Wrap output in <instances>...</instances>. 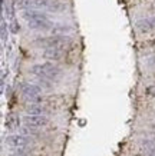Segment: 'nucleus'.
I'll return each instance as SVG.
<instances>
[{
  "mask_svg": "<svg viewBox=\"0 0 155 156\" xmlns=\"http://www.w3.org/2000/svg\"><path fill=\"white\" fill-rule=\"evenodd\" d=\"M5 143L7 146L13 147V149H24L32 143V137L24 136V135H9L5 139Z\"/></svg>",
  "mask_w": 155,
  "mask_h": 156,
  "instance_id": "obj_6",
  "label": "nucleus"
},
{
  "mask_svg": "<svg viewBox=\"0 0 155 156\" xmlns=\"http://www.w3.org/2000/svg\"><path fill=\"white\" fill-rule=\"evenodd\" d=\"M6 22H5V19H2V39L3 40H6Z\"/></svg>",
  "mask_w": 155,
  "mask_h": 156,
  "instance_id": "obj_14",
  "label": "nucleus"
},
{
  "mask_svg": "<svg viewBox=\"0 0 155 156\" xmlns=\"http://www.w3.org/2000/svg\"><path fill=\"white\" fill-rule=\"evenodd\" d=\"M35 76H38L39 79H46V80H56L59 79L62 75L61 67L53 65L50 62H46V63H39V65H35L30 69Z\"/></svg>",
  "mask_w": 155,
  "mask_h": 156,
  "instance_id": "obj_3",
  "label": "nucleus"
},
{
  "mask_svg": "<svg viewBox=\"0 0 155 156\" xmlns=\"http://www.w3.org/2000/svg\"><path fill=\"white\" fill-rule=\"evenodd\" d=\"M26 113L36 115V116H46L49 113V109L46 106H43L42 103H29L26 106Z\"/></svg>",
  "mask_w": 155,
  "mask_h": 156,
  "instance_id": "obj_8",
  "label": "nucleus"
},
{
  "mask_svg": "<svg viewBox=\"0 0 155 156\" xmlns=\"http://www.w3.org/2000/svg\"><path fill=\"white\" fill-rule=\"evenodd\" d=\"M24 126L32 129H42L49 125V118L47 116H36V115H26L23 118Z\"/></svg>",
  "mask_w": 155,
  "mask_h": 156,
  "instance_id": "obj_7",
  "label": "nucleus"
},
{
  "mask_svg": "<svg viewBox=\"0 0 155 156\" xmlns=\"http://www.w3.org/2000/svg\"><path fill=\"white\" fill-rule=\"evenodd\" d=\"M9 27H10V32H12V33H14V34L20 32V26H19V23H17L16 20H12V23L9 24Z\"/></svg>",
  "mask_w": 155,
  "mask_h": 156,
  "instance_id": "obj_12",
  "label": "nucleus"
},
{
  "mask_svg": "<svg viewBox=\"0 0 155 156\" xmlns=\"http://www.w3.org/2000/svg\"><path fill=\"white\" fill-rule=\"evenodd\" d=\"M136 27L139 29L141 32H155V17L139 20L136 23Z\"/></svg>",
  "mask_w": 155,
  "mask_h": 156,
  "instance_id": "obj_10",
  "label": "nucleus"
},
{
  "mask_svg": "<svg viewBox=\"0 0 155 156\" xmlns=\"http://www.w3.org/2000/svg\"><path fill=\"white\" fill-rule=\"evenodd\" d=\"M5 126L7 130H16V129L20 128V118L17 113H7L5 120Z\"/></svg>",
  "mask_w": 155,
  "mask_h": 156,
  "instance_id": "obj_9",
  "label": "nucleus"
},
{
  "mask_svg": "<svg viewBox=\"0 0 155 156\" xmlns=\"http://www.w3.org/2000/svg\"><path fill=\"white\" fill-rule=\"evenodd\" d=\"M22 16L28 22L29 29H33V30H49L53 26V23L46 14L39 13L38 10H24Z\"/></svg>",
  "mask_w": 155,
  "mask_h": 156,
  "instance_id": "obj_1",
  "label": "nucleus"
},
{
  "mask_svg": "<svg viewBox=\"0 0 155 156\" xmlns=\"http://www.w3.org/2000/svg\"><path fill=\"white\" fill-rule=\"evenodd\" d=\"M20 93L23 95L24 99H28L30 103H40L42 102V89L38 85L32 83H20Z\"/></svg>",
  "mask_w": 155,
  "mask_h": 156,
  "instance_id": "obj_4",
  "label": "nucleus"
},
{
  "mask_svg": "<svg viewBox=\"0 0 155 156\" xmlns=\"http://www.w3.org/2000/svg\"><path fill=\"white\" fill-rule=\"evenodd\" d=\"M16 5L24 10H50L57 12L62 10L63 6L57 0H17Z\"/></svg>",
  "mask_w": 155,
  "mask_h": 156,
  "instance_id": "obj_2",
  "label": "nucleus"
},
{
  "mask_svg": "<svg viewBox=\"0 0 155 156\" xmlns=\"http://www.w3.org/2000/svg\"><path fill=\"white\" fill-rule=\"evenodd\" d=\"M62 56H63L62 49H45V52H43V57L52 62L59 60V59H62Z\"/></svg>",
  "mask_w": 155,
  "mask_h": 156,
  "instance_id": "obj_11",
  "label": "nucleus"
},
{
  "mask_svg": "<svg viewBox=\"0 0 155 156\" xmlns=\"http://www.w3.org/2000/svg\"><path fill=\"white\" fill-rule=\"evenodd\" d=\"M151 63H152V65H155V57H152V59H151Z\"/></svg>",
  "mask_w": 155,
  "mask_h": 156,
  "instance_id": "obj_15",
  "label": "nucleus"
},
{
  "mask_svg": "<svg viewBox=\"0 0 155 156\" xmlns=\"http://www.w3.org/2000/svg\"><path fill=\"white\" fill-rule=\"evenodd\" d=\"M135 156H144V155H141V153H138V155H135Z\"/></svg>",
  "mask_w": 155,
  "mask_h": 156,
  "instance_id": "obj_16",
  "label": "nucleus"
},
{
  "mask_svg": "<svg viewBox=\"0 0 155 156\" xmlns=\"http://www.w3.org/2000/svg\"><path fill=\"white\" fill-rule=\"evenodd\" d=\"M39 46H43L45 49H62L65 48L66 44L69 43V39L66 36H49V37H43L36 40Z\"/></svg>",
  "mask_w": 155,
  "mask_h": 156,
  "instance_id": "obj_5",
  "label": "nucleus"
},
{
  "mask_svg": "<svg viewBox=\"0 0 155 156\" xmlns=\"http://www.w3.org/2000/svg\"><path fill=\"white\" fill-rule=\"evenodd\" d=\"M145 93L148 96H152V98H155V85L148 86V87L145 89Z\"/></svg>",
  "mask_w": 155,
  "mask_h": 156,
  "instance_id": "obj_13",
  "label": "nucleus"
}]
</instances>
